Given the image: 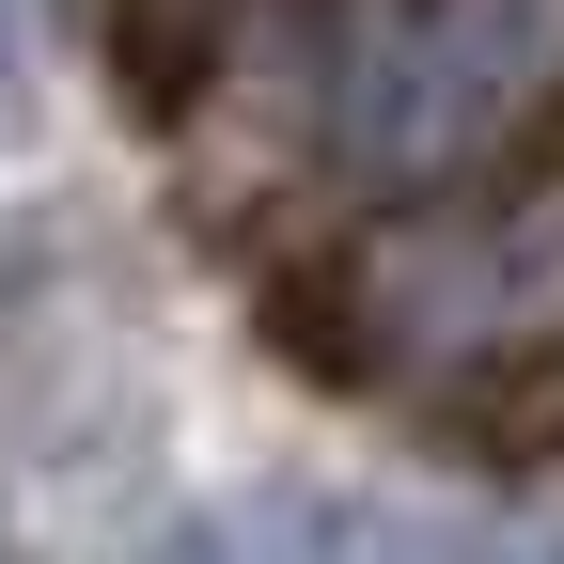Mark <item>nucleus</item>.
Returning <instances> with one entry per match:
<instances>
[{
    "label": "nucleus",
    "mask_w": 564,
    "mask_h": 564,
    "mask_svg": "<svg viewBox=\"0 0 564 564\" xmlns=\"http://www.w3.org/2000/svg\"><path fill=\"white\" fill-rule=\"evenodd\" d=\"M0 408H17L32 470H95L110 423H141V299L79 204H47L0 267Z\"/></svg>",
    "instance_id": "1"
},
{
    "label": "nucleus",
    "mask_w": 564,
    "mask_h": 564,
    "mask_svg": "<svg viewBox=\"0 0 564 564\" xmlns=\"http://www.w3.org/2000/svg\"><path fill=\"white\" fill-rule=\"evenodd\" d=\"M564 95V0H408L361 63V141L392 173H470Z\"/></svg>",
    "instance_id": "2"
}]
</instances>
